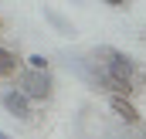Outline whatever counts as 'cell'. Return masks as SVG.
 <instances>
[{
    "label": "cell",
    "mask_w": 146,
    "mask_h": 139,
    "mask_svg": "<svg viewBox=\"0 0 146 139\" xmlns=\"http://www.w3.org/2000/svg\"><path fill=\"white\" fill-rule=\"evenodd\" d=\"M102 3H109V7H126L129 0H102Z\"/></svg>",
    "instance_id": "cell-8"
},
{
    "label": "cell",
    "mask_w": 146,
    "mask_h": 139,
    "mask_svg": "<svg viewBox=\"0 0 146 139\" xmlns=\"http://www.w3.org/2000/svg\"><path fill=\"white\" fill-rule=\"evenodd\" d=\"M109 105H112V112H115V115H119L126 126H139V109L129 102L126 95H112V99H109Z\"/></svg>",
    "instance_id": "cell-4"
},
{
    "label": "cell",
    "mask_w": 146,
    "mask_h": 139,
    "mask_svg": "<svg viewBox=\"0 0 146 139\" xmlns=\"http://www.w3.org/2000/svg\"><path fill=\"white\" fill-rule=\"evenodd\" d=\"M75 3H78V0H75Z\"/></svg>",
    "instance_id": "cell-10"
},
{
    "label": "cell",
    "mask_w": 146,
    "mask_h": 139,
    "mask_svg": "<svg viewBox=\"0 0 146 139\" xmlns=\"http://www.w3.org/2000/svg\"><path fill=\"white\" fill-rule=\"evenodd\" d=\"M92 58H95V65L102 71H109L112 78H122V81H133V85H136L139 65H136V58H129L126 51H119V48H112V44H99V48L92 51Z\"/></svg>",
    "instance_id": "cell-1"
},
{
    "label": "cell",
    "mask_w": 146,
    "mask_h": 139,
    "mask_svg": "<svg viewBox=\"0 0 146 139\" xmlns=\"http://www.w3.org/2000/svg\"><path fill=\"white\" fill-rule=\"evenodd\" d=\"M44 21L58 31V34H65V37H75V27H72V21H65L58 10H51V7H44Z\"/></svg>",
    "instance_id": "cell-6"
},
{
    "label": "cell",
    "mask_w": 146,
    "mask_h": 139,
    "mask_svg": "<svg viewBox=\"0 0 146 139\" xmlns=\"http://www.w3.org/2000/svg\"><path fill=\"white\" fill-rule=\"evenodd\" d=\"M27 68H48V58L44 54H31L27 58Z\"/></svg>",
    "instance_id": "cell-7"
},
{
    "label": "cell",
    "mask_w": 146,
    "mask_h": 139,
    "mask_svg": "<svg viewBox=\"0 0 146 139\" xmlns=\"http://www.w3.org/2000/svg\"><path fill=\"white\" fill-rule=\"evenodd\" d=\"M0 139H10V136H7V132H3V129H0Z\"/></svg>",
    "instance_id": "cell-9"
},
{
    "label": "cell",
    "mask_w": 146,
    "mask_h": 139,
    "mask_svg": "<svg viewBox=\"0 0 146 139\" xmlns=\"http://www.w3.org/2000/svg\"><path fill=\"white\" fill-rule=\"evenodd\" d=\"M21 71V61H17V54L10 51V48H3L0 44V78H14Z\"/></svg>",
    "instance_id": "cell-5"
},
{
    "label": "cell",
    "mask_w": 146,
    "mask_h": 139,
    "mask_svg": "<svg viewBox=\"0 0 146 139\" xmlns=\"http://www.w3.org/2000/svg\"><path fill=\"white\" fill-rule=\"evenodd\" d=\"M0 105L7 109V115H14V119H21V122H27V119L34 115V105H31V99H27L21 88L3 92V95H0Z\"/></svg>",
    "instance_id": "cell-3"
},
{
    "label": "cell",
    "mask_w": 146,
    "mask_h": 139,
    "mask_svg": "<svg viewBox=\"0 0 146 139\" xmlns=\"http://www.w3.org/2000/svg\"><path fill=\"white\" fill-rule=\"evenodd\" d=\"M17 88L31 102H48L54 95V78H51L48 68H24V71H17Z\"/></svg>",
    "instance_id": "cell-2"
}]
</instances>
